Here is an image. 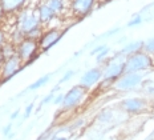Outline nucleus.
Listing matches in <instances>:
<instances>
[{"instance_id":"9b49d317","label":"nucleus","mask_w":154,"mask_h":140,"mask_svg":"<svg viewBox=\"0 0 154 140\" xmlns=\"http://www.w3.org/2000/svg\"><path fill=\"white\" fill-rule=\"evenodd\" d=\"M96 2L97 0H70L69 9L73 16L82 19L92 12V9L96 5Z\"/></svg>"},{"instance_id":"a878e982","label":"nucleus","mask_w":154,"mask_h":140,"mask_svg":"<svg viewBox=\"0 0 154 140\" xmlns=\"http://www.w3.org/2000/svg\"><path fill=\"white\" fill-rule=\"evenodd\" d=\"M112 112L110 111H102V112L98 115V120L100 122H109V120L112 119Z\"/></svg>"},{"instance_id":"1a4fd4ad","label":"nucleus","mask_w":154,"mask_h":140,"mask_svg":"<svg viewBox=\"0 0 154 140\" xmlns=\"http://www.w3.org/2000/svg\"><path fill=\"white\" fill-rule=\"evenodd\" d=\"M102 81V68L101 67H93L91 70L85 71L80 77L79 84L81 87H84L85 90H92L93 87H96L98 83Z\"/></svg>"},{"instance_id":"4468645a","label":"nucleus","mask_w":154,"mask_h":140,"mask_svg":"<svg viewBox=\"0 0 154 140\" xmlns=\"http://www.w3.org/2000/svg\"><path fill=\"white\" fill-rule=\"evenodd\" d=\"M142 48H143V40H131V41H128V43L121 48L120 54L124 55L125 57H128V56H130V55L142 51Z\"/></svg>"},{"instance_id":"f257e3e1","label":"nucleus","mask_w":154,"mask_h":140,"mask_svg":"<svg viewBox=\"0 0 154 140\" xmlns=\"http://www.w3.org/2000/svg\"><path fill=\"white\" fill-rule=\"evenodd\" d=\"M125 60L126 57L124 55L120 54V51L116 52L112 57L104 63L102 66V83H110L113 86V83L121 75L125 73Z\"/></svg>"},{"instance_id":"423d86ee","label":"nucleus","mask_w":154,"mask_h":140,"mask_svg":"<svg viewBox=\"0 0 154 140\" xmlns=\"http://www.w3.org/2000/svg\"><path fill=\"white\" fill-rule=\"evenodd\" d=\"M88 90H85L84 87H81L80 84L73 86L70 90H68V92L64 95V102L61 104V108L68 111L73 109L76 107H79L80 104L84 102V99L86 97Z\"/></svg>"},{"instance_id":"0eeeda50","label":"nucleus","mask_w":154,"mask_h":140,"mask_svg":"<svg viewBox=\"0 0 154 140\" xmlns=\"http://www.w3.org/2000/svg\"><path fill=\"white\" fill-rule=\"evenodd\" d=\"M24 67L25 66H24L23 60H21L17 55L5 59L2 68H0V75H2L3 81H7L9 79H12V77H14L15 75H17Z\"/></svg>"},{"instance_id":"72a5a7b5","label":"nucleus","mask_w":154,"mask_h":140,"mask_svg":"<svg viewBox=\"0 0 154 140\" xmlns=\"http://www.w3.org/2000/svg\"><path fill=\"white\" fill-rule=\"evenodd\" d=\"M51 140H68V138H65V136H59V135H53L52 139Z\"/></svg>"},{"instance_id":"bb28decb","label":"nucleus","mask_w":154,"mask_h":140,"mask_svg":"<svg viewBox=\"0 0 154 140\" xmlns=\"http://www.w3.org/2000/svg\"><path fill=\"white\" fill-rule=\"evenodd\" d=\"M7 41H8V35L5 34V31L3 30L2 27H0V48L7 43Z\"/></svg>"},{"instance_id":"f3484780","label":"nucleus","mask_w":154,"mask_h":140,"mask_svg":"<svg viewBox=\"0 0 154 140\" xmlns=\"http://www.w3.org/2000/svg\"><path fill=\"white\" fill-rule=\"evenodd\" d=\"M0 51H2L4 59H8V57H12V56H15V55H17L16 54V45L14 43H11V41H7V43L0 48Z\"/></svg>"},{"instance_id":"dca6fc26","label":"nucleus","mask_w":154,"mask_h":140,"mask_svg":"<svg viewBox=\"0 0 154 140\" xmlns=\"http://www.w3.org/2000/svg\"><path fill=\"white\" fill-rule=\"evenodd\" d=\"M51 77H52V75H51V73H47V75H44V76L38 77L36 81H33V83L28 87V91H37V90L43 88L44 86H47V84L49 83Z\"/></svg>"},{"instance_id":"39448f33","label":"nucleus","mask_w":154,"mask_h":140,"mask_svg":"<svg viewBox=\"0 0 154 140\" xmlns=\"http://www.w3.org/2000/svg\"><path fill=\"white\" fill-rule=\"evenodd\" d=\"M143 79V72H125L113 83V88L118 92L134 91L141 87Z\"/></svg>"},{"instance_id":"7ed1b4c3","label":"nucleus","mask_w":154,"mask_h":140,"mask_svg":"<svg viewBox=\"0 0 154 140\" xmlns=\"http://www.w3.org/2000/svg\"><path fill=\"white\" fill-rule=\"evenodd\" d=\"M154 67V57L147 55L145 51H140L126 57L125 72H145Z\"/></svg>"},{"instance_id":"aec40b11","label":"nucleus","mask_w":154,"mask_h":140,"mask_svg":"<svg viewBox=\"0 0 154 140\" xmlns=\"http://www.w3.org/2000/svg\"><path fill=\"white\" fill-rule=\"evenodd\" d=\"M60 90V86H56L51 91L48 95L44 97L43 100H41V104H40V107H43V106H45V104H49V103H52L53 102V99H54V96H56V92Z\"/></svg>"},{"instance_id":"f8f14e48","label":"nucleus","mask_w":154,"mask_h":140,"mask_svg":"<svg viewBox=\"0 0 154 140\" xmlns=\"http://www.w3.org/2000/svg\"><path fill=\"white\" fill-rule=\"evenodd\" d=\"M29 0H0L2 7L7 15H16L28 4Z\"/></svg>"},{"instance_id":"e433bc0d","label":"nucleus","mask_w":154,"mask_h":140,"mask_svg":"<svg viewBox=\"0 0 154 140\" xmlns=\"http://www.w3.org/2000/svg\"><path fill=\"white\" fill-rule=\"evenodd\" d=\"M3 83V79H2V75H0V84Z\"/></svg>"},{"instance_id":"2eb2a0df","label":"nucleus","mask_w":154,"mask_h":140,"mask_svg":"<svg viewBox=\"0 0 154 140\" xmlns=\"http://www.w3.org/2000/svg\"><path fill=\"white\" fill-rule=\"evenodd\" d=\"M44 4H47L52 11L56 14L57 16H60L65 11L66 4H65V0H43Z\"/></svg>"},{"instance_id":"5701e85b","label":"nucleus","mask_w":154,"mask_h":140,"mask_svg":"<svg viewBox=\"0 0 154 140\" xmlns=\"http://www.w3.org/2000/svg\"><path fill=\"white\" fill-rule=\"evenodd\" d=\"M43 27H38V28H35V30H32L29 31L27 35H25V37H28V39H33V40H37L38 41V39L41 37V35H43Z\"/></svg>"},{"instance_id":"c9c22d12","label":"nucleus","mask_w":154,"mask_h":140,"mask_svg":"<svg viewBox=\"0 0 154 140\" xmlns=\"http://www.w3.org/2000/svg\"><path fill=\"white\" fill-rule=\"evenodd\" d=\"M124 41H126V37H121V40H117V43H124Z\"/></svg>"},{"instance_id":"b1692460","label":"nucleus","mask_w":154,"mask_h":140,"mask_svg":"<svg viewBox=\"0 0 154 140\" xmlns=\"http://www.w3.org/2000/svg\"><path fill=\"white\" fill-rule=\"evenodd\" d=\"M142 23H143L142 15H136V16H133V18H131L129 21H128V27H129V28L138 27V25H141Z\"/></svg>"},{"instance_id":"a211bd4d","label":"nucleus","mask_w":154,"mask_h":140,"mask_svg":"<svg viewBox=\"0 0 154 140\" xmlns=\"http://www.w3.org/2000/svg\"><path fill=\"white\" fill-rule=\"evenodd\" d=\"M25 39V35L23 32H20L17 30V28H14V31H12L11 35H8V41H11V43H14L15 45H17L19 43H21Z\"/></svg>"},{"instance_id":"c756f323","label":"nucleus","mask_w":154,"mask_h":140,"mask_svg":"<svg viewBox=\"0 0 154 140\" xmlns=\"http://www.w3.org/2000/svg\"><path fill=\"white\" fill-rule=\"evenodd\" d=\"M108 45H105V44H100V45H97V47H94L93 50L91 51V55H93V56H96L97 54H100V52L102 51V50H105Z\"/></svg>"},{"instance_id":"6e6552de","label":"nucleus","mask_w":154,"mask_h":140,"mask_svg":"<svg viewBox=\"0 0 154 140\" xmlns=\"http://www.w3.org/2000/svg\"><path fill=\"white\" fill-rule=\"evenodd\" d=\"M64 35V30L60 28H49L45 30L41 35V37L38 39V47H40V52H47L48 50L53 47L54 44H57L60 41V39Z\"/></svg>"},{"instance_id":"7c9ffc66","label":"nucleus","mask_w":154,"mask_h":140,"mask_svg":"<svg viewBox=\"0 0 154 140\" xmlns=\"http://www.w3.org/2000/svg\"><path fill=\"white\" fill-rule=\"evenodd\" d=\"M11 129H12V124H8L3 128V135H11Z\"/></svg>"},{"instance_id":"412c9836","label":"nucleus","mask_w":154,"mask_h":140,"mask_svg":"<svg viewBox=\"0 0 154 140\" xmlns=\"http://www.w3.org/2000/svg\"><path fill=\"white\" fill-rule=\"evenodd\" d=\"M141 88L143 92L149 93V95H154V81L153 80H145L143 79L142 84H141Z\"/></svg>"},{"instance_id":"ddd939ff","label":"nucleus","mask_w":154,"mask_h":140,"mask_svg":"<svg viewBox=\"0 0 154 140\" xmlns=\"http://www.w3.org/2000/svg\"><path fill=\"white\" fill-rule=\"evenodd\" d=\"M36 11H37L38 19H40V21H41V24H43V25L51 24V23H52L54 19L57 18V15L54 14V12L49 7H48L47 4H44L43 2H41L40 4H37Z\"/></svg>"},{"instance_id":"cd10ccee","label":"nucleus","mask_w":154,"mask_h":140,"mask_svg":"<svg viewBox=\"0 0 154 140\" xmlns=\"http://www.w3.org/2000/svg\"><path fill=\"white\" fill-rule=\"evenodd\" d=\"M33 108H35V103H29L27 107H25V111H24V119L29 118L31 113H32V111H33Z\"/></svg>"},{"instance_id":"473e14b6","label":"nucleus","mask_w":154,"mask_h":140,"mask_svg":"<svg viewBox=\"0 0 154 140\" xmlns=\"http://www.w3.org/2000/svg\"><path fill=\"white\" fill-rule=\"evenodd\" d=\"M19 113H20V111H19V109H16V111H14V112H12V113H11V116H9V118H11V120H15V119H17Z\"/></svg>"},{"instance_id":"c85d7f7f","label":"nucleus","mask_w":154,"mask_h":140,"mask_svg":"<svg viewBox=\"0 0 154 140\" xmlns=\"http://www.w3.org/2000/svg\"><path fill=\"white\" fill-rule=\"evenodd\" d=\"M64 95H65V93H56V96H54L52 103L56 104V106H61L63 102H64Z\"/></svg>"},{"instance_id":"9d476101","label":"nucleus","mask_w":154,"mask_h":140,"mask_svg":"<svg viewBox=\"0 0 154 140\" xmlns=\"http://www.w3.org/2000/svg\"><path fill=\"white\" fill-rule=\"evenodd\" d=\"M121 107L126 113L130 115H138L149 108V104L142 97H126L121 102Z\"/></svg>"},{"instance_id":"393cba45","label":"nucleus","mask_w":154,"mask_h":140,"mask_svg":"<svg viewBox=\"0 0 154 140\" xmlns=\"http://www.w3.org/2000/svg\"><path fill=\"white\" fill-rule=\"evenodd\" d=\"M75 75H76V71H75V70H68V71H65V72H64V75L61 76V79L59 80V86H60V84L66 83V81H69L73 76H75Z\"/></svg>"},{"instance_id":"f704fd0d","label":"nucleus","mask_w":154,"mask_h":140,"mask_svg":"<svg viewBox=\"0 0 154 140\" xmlns=\"http://www.w3.org/2000/svg\"><path fill=\"white\" fill-rule=\"evenodd\" d=\"M4 56H3V54H2V51H0V68H2V66H3V63H4Z\"/></svg>"},{"instance_id":"20e7f679","label":"nucleus","mask_w":154,"mask_h":140,"mask_svg":"<svg viewBox=\"0 0 154 140\" xmlns=\"http://www.w3.org/2000/svg\"><path fill=\"white\" fill-rule=\"evenodd\" d=\"M16 54L17 56L23 60L24 66L33 63L35 60L40 55V47H38V41L33 40V39L25 37L21 43L16 45Z\"/></svg>"},{"instance_id":"4c0bfd02","label":"nucleus","mask_w":154,"mask_h":140,"mask_svg":"<svg viewBox=\"0 0 154 140\" xmlns=\"http://www.w3.org/2000/svg\"><path fill=\"white\" fill-rule=\"evenodd\" d=\"M153 107H154V106H153Z\"/></svg>"},{"instance_id":"2f4dec72","label":"nucleus","mask_w":154,"mask_h":140,"mask_svg":"<svg viewBox=\"0 0 154 140\" xmlns=\"http://www.w3.org/2000/svg\"><path fill=\"white\" fill-rule=\"evenodd\" d=\"M5 12H4V9H3V7H2V3H0V23H2L3 20H4V18H5Z\"/></svg>"},{"instance_id":"6ab92c4d","label":"nucleus","mask_w":154,"mask_h":140,"mask_svg":"<svg viewBox=\"0 0 154 140\" xmlns=\"http://www.w3.org/2000/svg\"><path fill=\"white\" fill-rule=\"evenodd\" d=\"M142 51H145L147 55L154 57V37H149V39H146V40H143Z\"/></svg>"},{"instance_id":"4be33fe9","label":"nucleus","mask_w":154,"mask_h":140,"mask_svg":"<svg viewBox=\"0 0 154 140\" xmlns=\"http://www.w3.org/2000/svg\"><path fill=\"white\" fill-rule=\"evenodd\" d=\"M109 54H110V48L106 47V48H105V50H102V51L100 52V54H97V55H96V61H97L98 64L105 63V61L108 60Z\"/></svg>"},{"instance_id":"f03ea898","label":"nucleus","mask_w":154,"mask_h":140,"mask_svg":"<svg viewBox=\"0 0 154 140\" xmlns=\"http://www.w3.org/2000/svg\"><path fill=\"white\" fill-rule=\"evenodd\" d=\"M38 27H43V24H41L40 19H38L36 7L25 5L23 9H20L15 15V28H17L24 35H27L29 31Z\"/></svg>"}]
</instances>
